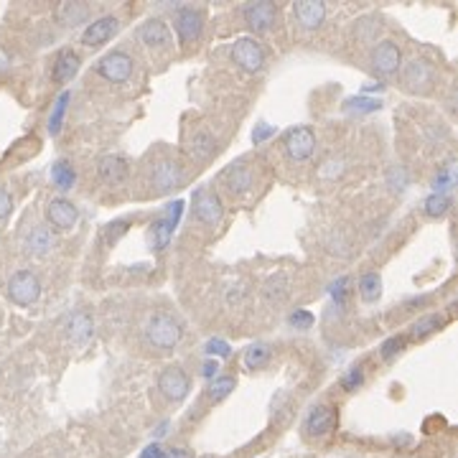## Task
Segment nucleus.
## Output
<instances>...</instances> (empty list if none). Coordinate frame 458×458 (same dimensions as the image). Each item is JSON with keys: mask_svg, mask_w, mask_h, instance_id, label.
<instances>
[{"mask_svg": "<svg viewBox=\"0 0 458 458\" xmlns=\"http://www.w3.org/2000/svg\"><path fill=\"white\" fill-rule=\"evenodd\" d=\"M143 339L153 349H173L181 341V323L168 313H155L143 328Z\"/></svg>", "mask_w": 458, "mask_h": 458, "instance_id": "f257e3e1", "label": "nucleus"}, {"mask_svg": "<svg viewBox=\"0 0 458 458\" xmlns=\"http://www.w3.org/2000/svg\"><path fill=\"white\" fill-rule=\"evenodd\" d=\"M41 296V283L31 270H19L13 273L11 280H8V298L13 303L26 308V306H33Z\"/></svg>", "mask_w": 458, "mask_h": 458, "instance_id": "f03ea898", "label": "nucleus"}, {"mask_svg": "<svg viewBox=\"0 0 458 458\" xmlns=\"http://www.w3.org/2000/svg\"><path fill=\"white\" fill-rule=\"evenodd\" d=\"M132 66H135V61H132L130 54H125V51H113V54L100 59L97 74L113 84H123L132 77Z\"/></svg>", "mask_w": 458, "mask_h": 458, "instance_id": "7ed1b4c3", "label": "nucleus"}, {"mask_svg": "<svg viewBox=\"0 0 458 458\" xmlns=\"http://www.w3.org/2000/svg\"><path fill=\"white\" fill-rule=\"evenodd\" d=\"M232 61L244 72H262L265 66V51L255 38H237L232 46Z\"/></svg>", "mask_w": 458, "mask_h": 458, "instance_id": "20e7f679", "label": "nucleus"}, {"mask_svg": "<svg viewBox=\"0 0 458 458\" xmlns=\"http://www.w3.org/2000/svg\"><path fill=\"white\" fill-rule=\"evenodd\" d=\"M194 214L199 222H204L207 227H217L224 217V207H222V199L217 197V191L212 189H202L194 194Z\"/></svg>", "mask_w": 458, "mask_h": 458, "instance_id": "39448f33", "label": "nucleus"}, {"mask_svg": "<svg viewBox=\"0 0 458 458\" xmlns=\"http://www.w3.org/2000/svg\"><path fill=\"white\" fill-rule=\"evenodd\" d=\"M173 24H176L179 41L184 43V46H191V43L202 36L204 13L199 11V8H181V11L176 13V19H173Z\"/></svg>", "mask_w": 458, "mask_h": 458, "instance_id": "423d86ee", "label": "nucleus"}, {"mask_svg": "<svg viewBox=\"0 0 458 458\" xmlns=\"http://www.w3.org/2000/svg\"><path fill=\"white\" fill-rule=\"evenodd\" d=\"M158 390H161L163 395H166L168 400H173V402H181V400L189 395V377H186V372L181 367H166L158 375Z\"/></svg>", "mask_w": 458, "mask_h": 458, "instance_id": "0eeeda50", "label": "nucleus"}, {"mask_svg": "<svg viewBox=\"0 0 458 458\" xmlns=\"http://www.w3.org/2000/svg\"><path fill=\"white\" fill-rule=\"evenodd\" d=\"M46 219L51 227H56V229H61V232H66V229H72V227H77L79 222V209L74 207L69 199H51V202L46 204Z\"/></svg>", "mask_w": 458, "mask_h": 458, "instance_id": "6e6552de", "label": "nucleus"}, {"mask_svg": "<svg viewBox=\"0 0 458 458\" xmlns=\"http://www.w3.org/2000/svg\"><path fill=\"white\" fill-rule=\"evenodd\" d=\"M181 212H184V204L173 202L171 207L153 222V242L158 250L168 247V242H171V237H173V229H176V224H179V219H181Z\"/></svg>", "mask_w": 458, "mask_h": 458, "instance_id": "1a4fd4ad", "label": "nucleus"}, {"mask_svg": "<svg viewBox=\"0 0 458 458\" xmlns=\"http://www.w3.org/2000/svg\"><path fill=\"white\" fill-rule=\"evenodd\" d=\"M313 148H316V135L311 127H306V125L293 127V130L286 135V150L293 161H306V158H311Z\"/></svg>", "mask_w": 458, "mask_h": 458, "instance_id": "9d476101", "label": "nucleus"}, {"mask_svg": "<svg viewBox=\"0 0 458 458\" xmlns=\"http://www.w3.org/2000/svg\"><path fill=\"white\" fill-rule=\"evenodd\" d=\"M336 425V412L331 405H316L313 410L306 415L303 430L308 438H321V435L331 433V428Z\"/></svg>", "mask_w": 458, "mask_h": 458, "instance_id": "9b49d317", "label": "nucleus"}, {"mask_svg": "<svg viewBox=\"0 0 458 458\" xmlns=\"http://www.w3.org/2000/svg\"><path fill=\"white\" fill-rule=\"evenodd\" d=\"M222 186H224L232 197H244L247 191L255 186V176L244 163H237V166H229L222 176Z\"/></svg>", "mask_w": 458, "mask_h": 458, "instance_id": "f8f14e48", "label": "nucleus"}, {"mask_svg": "<svg viewBox=\"0 0 458 458\" xmlns=\"http://www.w3.org/2000/svg\"><path fill=\"white\" fill-rule=\"evenodd\" d=\"M402 64V54H400V46L395 41H382L380 46L372 51V66H375L380 74H395Z\"/></svg>", "mask_w": 458, "mask_h": 458, "instance_id": "ddd939ff", "label": "nucleus"}, {"mask_svg": "<svg viewBox=\"0 0 458 458\" xmlns=\"http://www.w3.org/2000/svg\"><path fill=\"white\" fill-rule=\"evenodd\" d=\"M127 171H130V166H127V161L123 158V155H102L100 163H97V173H100V179L105 181L108 186H118L123 184V181L127 179Z\"/></svg>", "mask_w": 458, "mask_h": 458, "instance_id": "4468645a", "label": "nucleus"}, {"mask_svg": "<svg viewBox=\"0 0 458 458\" xmlns=\"http://www.w3.org/2000/svg\"><path fill=\"white\" fill-rule=\"evenodd\" d=\"M242 16L252 31L262 33V31H268L270 26L275 24V19H278V8H275L273 3H252V6L244 8Z\"/></svg>", "mask_w": 458, "mask_h": 458, "instance_id": "2eb2a0df", "label": "nucleus"}, {"mask_svg": "<svg viewBox=\"0 0 458 458\" xmlns=\"http://www.w3.org/2000/svg\"><path fill=\"white\" fill-rule=\"evenodd\" d=\"M402 79H405V84H407V90L425 92L430 84H433V69H430L422 59H412L405 64Z\"/></svg>", "mask_w": 458, "mask_h": 458, "instance_id": "dca6fc26", "label": "nucleus"}, {"mask_svg": "<svg viewBox=\"0 0 458 458\" xmlns=\"http://www.w3.org/2000/svg\"><path fill=\"white\" fill-rule=\"evenodd\" d=\"M118 26H120V21L115 19V16H102V19L92 21V24L84 28L82 43L84 46H100V43H105L115 31H118Z\"/></svg>", "mask_w": 458, "mask_h": 458, "instance_id": "f3484780", "label": "nucleus"}, {"mask_svg": "<svg viewBox=\"0 0 458 458\" xmlns=\"http://www.w3.org/2000/svg\"><path fill=\"white\" fill-rule=\"evenodd\" d=\"M137 36H140V41L148 48H166L171 43V31H168V26L161 19L145 21L140 26V31H137Z\"/></svg>", "mask_w": 458, "mask_h": 458, "instance_id": "a211bd4d", "label": "nucleus"}, {"mask_svg": "<svg viewBox=\"0 0 458 458\" xmlns=\"http://www.w3.org/2000/svg\"><path fill=\"white\" fill-rule=\"evenodd\" d=\"M24 247L28 255L43 257L51 252V247H54V234L48 232V227H43V224L31 227V232L26 234V239H24Z\"/></svg>", "mask_w": 458, "mask_h": 458, "instance_id": "6ab92c4d", "label": "nucleus"}, {"mask_svg": "<svg viewBox=\"0 0 458 458\" xmlns=\"http://www.w3.org/2000/svg\"><path fill=\"white\" fill-rule=\"evenodd\" d=\"M293 13H296L298 24L303 28H318L326 19V6L323 3H316V0H303V3H296L293 6Z\"/></svg>", "mask_w": 458, "mask_h": 458, "instance_id": "aec40b11", "label": "nucleus"}, {"mask_svg": "<svg viewBox=\"0 0 458 458\" xmlns=\"http://www.w3.org/2000/svg\"><path fill=\"white\" fill-rule=\"evenodd\" d=\"M77 72H79L77 51H72V48H64V51H59V54H56V61H54V79H56V82H59V84L69 82V79H72Z\"/></svg>", "mask_w": 458, "mask_h": 458, "instance_id": "412c9836", "label": "nucleus"}, {"mask_svg": "<svg viewBox=\"0 0 458 458\" xmlns=\"http://www.w3.org/2000/svg\"><path fill=\"white\" fill-rule=\"evenodd\" d=\"M181 184V171L173 161H161L153 168V186L158 191H168Z\"/></svg>", "mask_w": 458, "mask_h": 458, "instance_id": "4be33fe9", "label": "nucleus"}, {"mask_svg": "<svg viewBox=\"0 0 458 458\" xmlns=\"http://www.w3.org/2000/svg\"><path fill=\"white\" fill-rule=\"evenodd\" d=\"M92 328H95L92 316L87 311H74L72 318H69V339L74 344H84L92 336Z\"/></svg>", "mask_w": 458, "mask_h": 458, "instance_id": "5701e85b", "label": "nucleus"}, {"mask_svg": "<svg viewBox=\"0 0 458 458\" xmlns=\"http://www.w3.org/2000/svg\"><path fill=\"white\" fill-rule=\"evenodd\" d=\"M74 181H77V173H74V166L69 161L61 158V161H56L51 166V184L59 191H69L74 186Z\"/></svg>", "mask_w": 458, "mask_h": 458, "instance_id": "b1692460", "label": "nucleus"}, {"mask_svg": "<svg viewBox=\"0 0 458 458\" xmlns=\"http://www.w3.org/2000/svg\"><path fill=\"white\" fill-rule=\"evenodd\" d=\"M189 150H191V155H194V158H202V161H204V158H209V155L217 150V137L212 135V132H207V130H199L197 135L191 137Z\"/></svg>", "mask_w": 458, "mask_h": 458, "instance_id": "393cba45", "label": "nucleus"}, {"mask_svg": "<svg viewBox=\"0 0 458 458\" xmlns=\"http://www.w3.org/2000/svg\"><path fill=\"white\" fill-rule=\"evenodd\" d=\"M87 16H90V8L82 3H61L59 6V21L66 26L82 24V21H87Z\"/></svg>", "mask_w": 458, "mask_h": 458, "instance_id": "a878e982", "label": "nucleus"}, {"mask_svg": "<svg viewBox=\"0 0 458 458\" xmlns=\"http://www.w3.org/2000/svg\"><path fill=\"white\" fill-rule=\"evenodd\" d=\"M359 296H362V301H367V303H375L377 298L382 296V278L377 273H367L362 275V280H359Z\"/></svg>", "mask_w": 458, "mask_h": 458, "instance_id": "bb28decb", "label": "nucleus"}, {"mask_svg": "<svg viewBox=\"0 0 458 458\" xmlns=\"http://www.w3.org/2000/svg\"><path fill=\"white\" fill-rule=\"evenodd\" d=\"M69 100H72V95H69V92H61V95L56 97L54 110H51V118H48V132H51V135H59L61 123H64V115H66V108H69Z\"/></svg>", "mask_w": 458, "mask_h": 458, "instance_id": "cd10ccee", "label": "nucleus"}, {"mask_svg": "<svg viewBox=\"0 0 458 458\" xmlns=\"http://www.w3.org/2000/svg\"><path fill=\"white\" fill-rule=\"evenodd\" d=\"M440 326H443V316L430 313V316H425V318H417V321L410 326V333H412V339H425V336H430L433 331H438Z\"/></svg>", "mask_w": 458, "mask_h": 458, "instance_id": "c85d7f7f", "label": "nucleus"}, {"mask_svg": "<svg viewBox=\"0 0 458 458\" xmlns=\"http://www.w3.org/2000/svg\"><path fill=\"white\" fill-rule=\"evenodd\" d=\"M451 209V197L448 194H430L428 199H425V214L428 217H443Z\"/></svg>", "mask_w": 458, "mask_h": 458, "instance_id": "c756f323", "label": "nucleus"}, {"mask_svg": "<svg viewBox=\"0 0 458 458\" xmlns=\"http://www.w3.org/2000/svg\"><path fill=\"white\" fill-rule=\"evenodd\" d=\"M234 377H214L212 380V385H209V397L214 400V402H219V400H224L227 395L234 390Z\"/></svg>", "mask_w": 458, "mask_h": 458, "instance_id": "7c9ffc66", "label": "nucleus"}, {"mask_svg": "<svg viewBox=\"0 0 458 458\" xmlns=\"http://www.w3.org/2000/svg\"><path fill=\"white\" fill-rule=\"evenodd\" d=\"M270 359V349L265 344H255L247 349V354H244V364H247V369H260L265 367Z\"/></svg>", "mask_w": 458, "mask_h": 458, "instance_id": "2f4dec72", "label": "nucleus"}, {"mask_svg": "<svg viewBox=\"0 0 458 458\" xmlns=\"http://www.w3.org/2000/svg\"><path fill=\"white\" fill-rule=\"evenodd\" d=\"M265 296H268V301H275V303H280V301L288 296V280H286V275H275V278H270L268 286H265Z\"/></svg>", "mask_w": 458, "mask_h": 458, "instance_id": "473e14b6", "label": "nucleus"}, {"mask_svg": "<svg viewBox=\"0 0 458 458\" xmlns=\"http://www.w3.org/2000/svg\"><path fill=\"white\" fill-rule=\"evenodd\" d=\"M362 385H364V372H362V367H351L349 372L344 375V380H341V387H344L346 392H354V390H359Z\"/></svg>", "mask_w": 458, "mask_h": 458, "instance_id": "72a5a7b5", "label": "nucleus"}, {"mask_svg": "<svg viewBox=\"0 0 458 458\" xmlns=\"http://www.w3.org/2000/svg\"><path fill=\"white\" fill-rule=\"evenodd\" d=\"M346 110L349 113H375V110H380V100H369V97H357V100H349L346 102Z\"/></svg>", "mask_w": 458, "mask_h": 458, "instance_id": "f704fd0d", "label": "nucleus"}, {"mask_svg": "<svg viewBox=\"0 0 458 458\" xmlns=\"http://www.w3.org/2000/svg\"><path fill=\"white\" fill-rule=\"evenodd\" d=\"M402 346H405V339H402V336H392V339H387L385 344H382V359L397 357L400 351H402Z\"/></svg>", "mask_w": 458, "mask_h": 458, "instance_id": "c9c22d12", "label": "nucleus"}, {"mask_svg": "<svg viewBox=\"0 0 458 458\" xmlns=\"http://www.w3.org/2000/svg\"><path fill=\"white\" fill-rule=\"evenodd\" d=\"M207 354H212V357H229V344H227L224 339H212L207 341Z\"/></svg>", "mask_w": 458, "mask_h": 458, "instance_id": "e433bc0d", "label": "nucleus"}, {"mask_svg": "<svg viewBox=\"0 0 458 458\" xmlns=\"http://www.w3.org/2000/svg\"><path fill=\"white\" fill-rule=\"evenodd\" d=\"M453 184V168H443V171L435 176V189H438V194H446V189H451Z\"/></svg>", "mask_w": 458, "mask_h": 458, "instance_id": "4c0bfd02", "label": "nucleus"}, {"mask_svg": "<svg viewBox=\"0 0 458 458\" xmlns=\"http://www.w3.org/2000/svg\"><path fill=\"white\" fill-rule=\"evenodd\" d=\"M13 212V197L6 186H0V219H6Z\"/></svg>", "mask_w": 458, "mask_h": 458, "instance_id": "58836bf2", "label": "nucleus"}, {"mask_svg": "<svg viewBox=\"0 0 458 458\" xmlns=\"http://www.w3.org/2000/svg\"><path fill=\"white\" fill-rule=\"evenodd\" d=\"M311 323H313V316H311L308 311H296V313H291V326L311 328Z\"/></svg>", "mask_w": 458, "mask_h": 458, "instance_id": "ea45409f", "label": "nucleus"}, {"mask_svg": "<svg viewBox=\"0 0 458 458\" xmlns=\"http://www.w3.org/2000/svg\"><path fill=\"white\" fill-rule=\"evenodd\" d=\"M346 283H349V280L346 278H339L336 280V283H333L331 286V296H333V301H336V303L339 306H344V296H346Z\"/></svg>", "mask_w": 458, "mask_h": 458, "instance_id": "a19ab883", "label": "nucleus"}, {"mask_svg": "<svg viewBox=\"0 0 458 458\" xmlns=\"http://www.w3.org/2000/svg\"><path fill=\"white\" fill-rule=\"evenodd\" d=\"M125 224H127L125 219H123V222H115V224H110V227H108V232H105V239H108V242H115V239H118L120 234H123V232L127 229Z\"/></svg>", "mask_w": 458, "mask_h": 458, "instance_id": "79ce46f5", "label": "nucleus"}, {"mask_svg": "<svg viewBox=\"0 0 458 458\" xmlns=\"http://www.w3.org/2000/svg\"><path fill=\"white\" fill-rule=\"evenodd\" d=\"M140 458H166V448H161L158 443H150V446L140 453Z\"/></svg>", "mask_w": 458, "mask_h": 458, "instance_id": "37998d69", "label": "nucleus"}, {"mask_svg": "<svg viewBox=\"0 0 458 458\" xmlns=\"http://www.w3.org/2000/svg\"><path fill=\"white\" fill-rule=\"evenodd\" d=\"M273 132H275V130H273L270 125H260L255 132H252V140H255V143H262V140H265V137H270Z\"/></svg>", "mask_w": 458, "mask_h": 458, "instance_id": "c03bdc74", "label": "nucleus"}, {"mask_svg": "<svg viewBox=\"0 0 458 458\" xmlns=\"http://www.w3.org/2000/svg\"><path fill=\"white\" fill-rule=\"evenodd\" d=\"M217 369H219V364H217V362H212V359H209V362H204V367H202V375H204V377H214V375H217Z\"/></svg>", "mask_w": 458, "mask_h": 458, "instance_id": "a18cd8bd", "label": "nucleus"}, {"mask_svg": "<svg viewBox=\"0 0 458 458\" xmlns=\"http://www.w3.org/2000/svg\"><path fill=\"white\" fill-rule=\"evenodd\" d=\"M166 458H191L186 451H181V448H173V451H166Z\"/></svg>", "mask_w": 458, "mask_h": 458, "instance_id": "49530a36", "label": "nucleus"}]
</instances>
